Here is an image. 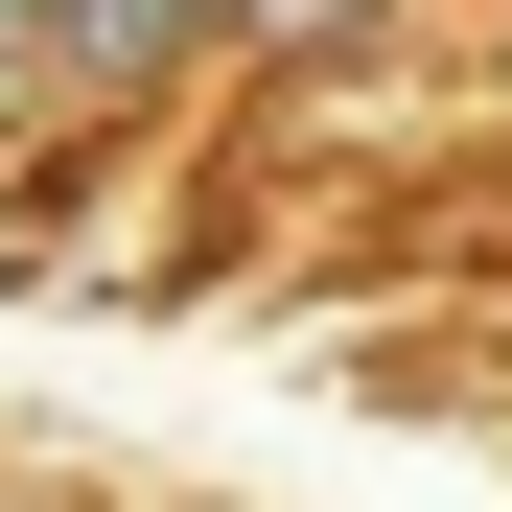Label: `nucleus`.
<instances>
[{"mask_svg": "<svg viewBox=\"0 0 512 512\" xmlns=\"http://www.w3.org/2000/svg\"><path fill=\"white\" fill-rule=\"evenodd\" d=\"M0 512H47V489H0Z\"/></svg>", "mask_w": 512, "mask_h": 512, "instance_id": "5", "label": "nucleus"}, {"mask_svg": "<svg viewBox=\"0 0 512 512\" xmlns=\"http://www.w3.org/2000/svg\"><path fill=\"white\" fill-rule=\"evenodd\" d=\"M210 47H233V70H280V94H326V70L419 47V0H210Z\"/></svg>", "mask_w": 512, "mask_h": 512, "instance_id": "2", "label": "nucleus"}, {"mask_svg": "<svg viewBox=\"0 0 512 512\" xmlns=\"http://www.w3.org/2000/svg\"><path fill=\"white\" fill-rule=\"evenodd\" d=\"M24 47H47V140H163L210 94V0H24Z\"/></svg>", "mask_w": 512, "mask_h": 512, "instance_id": "1", "label": "nucleus"}, {"mask_svg": "<svg viewBox=\"0 0 512 512\" xmlns=\"http://www.w3.org/2000/svg\"><path fill=\"white\" fill-rule=\"evenodd\" d=\"M489 94H512V24H489Z\"/></svg>", "mask_w": 512, "mask_h": 512, "instance_id": "4", "label": "nucleus"}, {"mask_svg": "<svg viewBox=\"0 0 512 512\" xmlns=\"http://www.w3.org/2000/svg\"><path fill=\"white\" fill-rule=\"evenodd\" d=\"M47 163V47H24V0H0V187Z\"/></svg>", "mask_w": 512, "mask_h": 512, "instance_id": "3", "label": "nucleus"}]
</instances>
